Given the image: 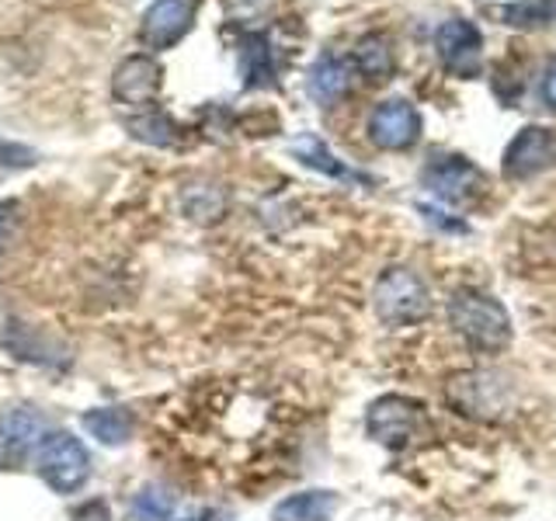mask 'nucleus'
<instances>
[{
  "label": "nucleus",
  "instance_id": "f257e3e1",
  "mask_svg": "<svg viewBox=\"0 0 556 521\" xmlns=\"http://www.w3.org/2000/svg\"><path fill=\"white\" fill-rule=\"evenodd\" d=\"M448 323L459 341L477 355H501L511 344V317L491 292L459 289L448 300Z\"/></svg>",
  "mask_w": 556,
  "mask_h": 521
},
{
  "label": "nucleus",
  "instance_id": "f03ea898",
  "mask_svg": "<svg viewBox=\"0 0 556 521\" xmlns=\"http://www.w3.org/2000/svg\"><path fill=\"white\" fill-rule=\"evenodd\" d=\"M442 393L452 410L463 414L466 421H480V424L504 421L515 404L511 382L491 369H469V372L448 376Z\"/></svg>",
  "mask_w": 556,
  "mask_h": 521
},
{
  "label": "nucleus",
  "instance_id": "7ed1b4c3",
  "mask_svg": "<svg viewBox=\"0 0 556 521\" xmlns=\"http://www.w3.org/2000/svg\"><path fill=\"white\" fill-rule=\"evenodd\" d=\"M372 309L387 327H414L431 313V292L414 268H387L372 289Z\"/></svg>",
  "mask_w": 556,
  "mask_h": 521
},
{
  "label": "nucleus",
  "instance_id": "20e7f679",
  "mask_svg": "<svg viewBox=\"0 0 556 521\" xmlns=\"http://www.w3.org/2000/svg\"><path fill=\"white\" fill-rule=\"evenodd\" d=\"M35 473L56 494H74L91 476V456L74 431H46L35 448Z\"/></svg>",
  "mask_w": 556,
  "mask_h": 521
},
{
  "label": "nucleus",
  "instance_id": "39448f33",
  "mask_svg": "<svg viewBox=\"0 0 556 521\" xmlns=\"http://www.w3.org/2000/svg\"><path fill=\"white\" fill-rule=\"evenodd\" d=\"M434 56L448 77L473 80L483 74V35L469 17H448L434 31Z\"/></svg>",
  "mask_w": 556,
  "mask_h": 521
},
{
  "label": "nucleus",
  "instance_id": "423d86ee",
  "mask_svg": "<svg viewBox=\"0 0 556 521\" xmlns=\"http://www.w3.org/2000/svg\"><path fill=\"white\" fill-rule=\"evenodd\" d=\"M428 417L421 404H414L407 396H379L376 404L365 414V428H369V439L387 445V448H407L417 434L425 431Z\"/></svg>",
  "mask_w": 556,
  "mask_h": 521
},
{
  "label": "nucleus",
  "instance_id": "0eeeda50",
  "mask_svg": "<svg viewBox=\"0 0 556 521\" xmlns=\"http://www.w3.org/2000/svg\"><path fill=\"white\" fill-rule=\"evenodd\" d=\"M421 185L448 205H469L483 195L486 178L469 156H431L421 170Z\"/></svg>",
  "mask_w": 556,
  "mask_h": 521
},
{
  "label": "nucleus",
  "instance_id": "6e6552de",
  "mask_svg": "<svg viewBox=\"0 0 556 521\" xmlns=\"http://www.w3.org/2000/svg\"><path fill=\"white\" fill-rule=\"evenodd\" d=\"M365 132H369L372 147L387 150V153H404V150L417 147V139L425 132V122H421V112L414 109V101L387 98L369 112V126H365Z\"/></svg>",
  "mask_w": 556,
  "mask_h": 521
},
{
  "label": "nucleus",
  "instance_id": "1a4fd4ad",
  "mask_svg": "<svg viewBox=\"0 0 556 521\" xmlns=\"http://www.w3.org/2000/svg\"><path fill=\"white\" fill-rule=\"evenodd\" d=\"M556 164V129L549 126H526L511 136L504 147L501 174L504 181H532Z\"/></svg>",
  "mask_w": 556,
  "mask_h": 521
},
{
  "label": "nucleus",
  "instance_id": "9d476101",
  "mask_svg": "<svg viewBox=\"0 0 556 521\" xmlns=\"http://www.w3.org/2000/svg\"><path fill=\"white\" fill-rule=\"evenodd\" d=\"M164 84V66L156 63L153 52H132L126 56L112 74V98L126 104L132 112H150L156 104Z\"/></svg>",
  "mask_w": 556,
  "mask_h": 521
},
{
  "label": "nucleus",
  "instance_id": "9b49d317",
  "mask_svg": "<svg viewBox=\"0 0 556 521\" xmlns=\"http://www.w3.org/2000/svg\"><path fill=\"white\" fill-rule=\"evenodd\" d=\"M202 0H153V4L139 17V42L147 52L174 49L195 25V14Z\"/></svg>",
  "mask_w": 556,
  "mask_h": 521
},
{
  "label": "nucleus",
  "instance_id": "f8f14e48",
  "mask_svg": "<svg viewBox=\"0 0 556 521\" xmlns=\"http://www.w3.org/2000/svg\"><path fill=\"white\" fill-rule=\"evenodd\" d=\"M352 60L338 56V52H320L317 63L309 66L306 74V91L309 98L320 104V109H330L338 104L348 91H352Z\"/></svg>",
  "mask_w": 556,
  "mask_h": 521
},
{
  "label": "nucleus",
  "instance_id": "ddd939ff",
  "mask_svg": "<svg viewBox=\"0 0 556 521\" xmlns=\"http://www.w3.org/2000/svg\"><path fill=\"white\" fill-rule=\"evenodd\" d=\"M352 69L369 84H387L396 74V49L387 31H365L352 49Z\"/></svg>",
  "mask_w": 556,
  "mask_h": 521
},
{
  "label": "nucleus",
  "instance_id": "4468645a",
  "mask_svg": "<svg viewBox=\"0 0 556 521\" xmlns=\"http://www.w3.org/2000/svg\"><path fill=\"white\" fill-rule=\"evenodd\" d=\"M46 439V421L42 414L28 407H14L0 414V459H22L28 448H39Z\"/></svg>",
  "mask_w": 556,
  "mask_h": 521
},
{
  "label": "nucleus",
  "instance_id": "2eb2a0df",
  "mask_svg": "<svg viewBox=\"0 0 556 521\" xmlns=\"http://www.w3.org/2000/svg\"><path fill=\"white\" fill-rule=\"evenodd\" d=\"M240 77L243 87H278V66H275V49L268 31H243L240 35Z\"/></svg>",
  "mask_w": 556,
  "mask_h": 521
},
{
  "label": "nucleus",
  "instance_id": "dca6fc26",
  "mask_svg": "<svg viewBox=\"0 0 556 521\" xmlns=\"http://www.w3.org/2000/svg\"><path fill=\"white\" fill-rule=\"evenodd\" d=\"M289 150H292V156H295V161H300V164H306L309 170H320V174H327V178L372 185V178H365L362 170H355V167H348L344 161H338V156L330 153V147L324 143V139H320V136H313V132L300 136V139H295V143H292Z\"/></svg>",
  "mask_w": 556,
  "mask_h": 521
},
{
  "label": "nucleus",
  "instance_id": "f3484780",
  "mask_svg": "<svg viewBox=\"0 0 556 521\" xmlns=\"http://www.w3.org/2000/svg\"><path fill=\"white\" fill-rule=\"evenodd\" d=\"M338 508L341 500L334 491H300L275 504L271 521H330Z\"/></svg>",
  "mask_w": 556,
  "mask_h": 521
},
{
  "label": "nucleus",
  "instance_id": "a211bd4d",
  "mask_svg": "<svg viewBox=\"0 0 556 521\" xmlns=\"http://www.w3.org/2000/svg\"><path fill=\"white\" fill-rule=\"evenodd\" d=\"M494 17L518 31H549L556 28V0H511L501 4Z\"/></svg>",
  "mask_w": 556,
  "mask_h": 521
},
{
  "label": "nucleus",
  "instance_id": "6ab92c4d",
  "mask_svg": "<svg viewBox=\"0 0 556 521\" xmlns=\"http://www.w3.org/2000/svg\"><path fill=\"white\" fill-rule=\"evenodd\" d=\"M84 431L91 434L98 445H126L136 431V421H132V414L122 407H94L84 414Z\"/></svg>",
  "mask_w": 556,
  "mask_h": 521
},
{
  "label": "nucleus",
  "instance_id": "aec40b11",
  "mask_svg": "<svg viewBox=\"0 0 556 521\" xmlns=\"http://www.w3.org/2000/svg\"><path fill=\"white\" fill-rule=\"evenodd\" d=\"M126 132L139 143H150V147H174L178 143V126L164 115V112H139V115H129L126 118Z\"/></svg>",
  "mask_w": 556,
  "mask_h": 521
},
{
  "label": "nucleus",
  "instance_id": "412c9836",
  "mask_svg": "<svg viewBox=\"0 0 556 521\" xmlns=\"http://www.w3.org/2000/svg\"><path fill=\"white\" fill-rule=\"evenodd\" d=\"M181 208L195 223H216L226 213V191L219 185H191L181 195Z\"/></svg>",
  "mask_w": 556,
  "mask_h": 521
},
{
  "label": "nucleus",
  "instance_id": "4be33fe9",
  "mask_svg": "<svg viewBox=\"0 0 556 521\" xmlns=\"http://www.w3.org/2000/svg\"><path fill=\"white\" fill-rule=\"evenodd\" d=\"M35 161H39V153H35L31 147H22L14 143V139H0V167H31Z\"/></svg>",
  "mask_w": 556,
  "mask_h": 521
},
{
  "label": "nucleus",
  "instance_id": "5701e85b",
  "mask_svg": "<svg viewBox=\"0 0 556 521\" xmlns=\"http://www.w3.org/2000/svg\"><path fill=\"white\" fill-rule=\"evenodd\" d=\"M74 521H112V511L104 500H87L74 511Z\"/></svg>",
  "mask_w": 556,
  "mask_h": 521
},
{
  "label": "nucleus",
  "instance_id": "b1692460",
  "mask_svg": "<svg viewBox=\"0 0 556 521\" xmlns=\"http://www.w3.org/2000/svg\"><path fill=\"white\" fill-rule=\"evenodd\" d=\"M543 101L556 112V56H549V63L543 69Z\"/></svg>",
  "mask_w": 556,
  "mask_h": 521
},
{
  "label": "nucleus",
  "instance_id": "393cba45",
  "mask_svg": "<svg viewBox=\"0 0 556 521\" xmlns=\"http://www.w3.org/2000/svg\"><path fill=\"white\" fill-rule=\"evenodd\" d=\"M4 223H8V205H0V233H4Z\"/></svg>",
  "mask_w": 556,
  "mask_h": 521
},
{
  "label": "nucleus",
  "instance_id": "a878e982",
  "mask_svg": "<svg viewBox=\"0 0 556 521\" xmlns=\"http://www.w3.org/2000/svg\"><path fill=\"white\" fill-rule=\"evenodd\" d=\"M226 4H254V0H226Z\"/></svg>",
  "mask_w": 556,
  "mask_h": 521
}]
</instances>
